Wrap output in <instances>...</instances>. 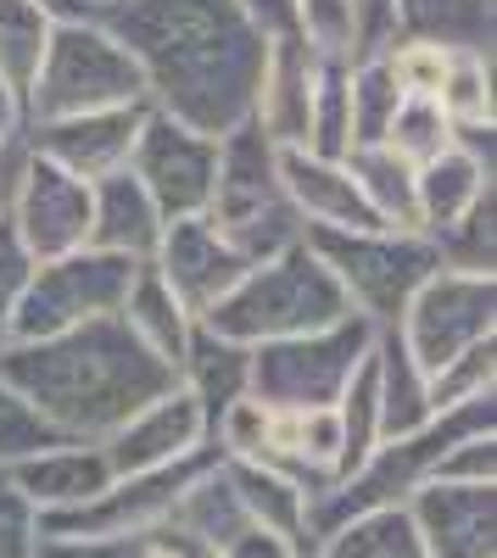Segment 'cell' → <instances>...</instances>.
<instances>
[{
	"label": "cell",
	"mask_w": 497,
	"mask_h": 558,
	"mask_svg": "<svg viewBox=\"0 0 497 558\" xmlns=\"http://www.w3.org/2000/svg\"><path fill=\"white\" fill-rule=\"evenodd\" d=\"M96 23L134 57L151 112L207 140L252 123L268 39L235 12V0H123Z\"/></svg>",
	"instance_id": "cell-1"
},
{
	"label": "cell",
	"mask_w": 497,
	"mask_h": 558,
	"mask_svg": "<svg viewBox=\"0 0 497 558\" xmlns=\"http://www.w3.org/2000/svg\"><path fill=\"white\" fill-rule=\"evenodd\" d=\"M0 386H7L57 441L101 447L123 418L146 402L168 397L179 375L157 363L141 341L123 330V318L78 324L51 341H17L0 352Z\"/></svg>",
	"instance_id": "cell-2"
},
{
	"label": "cell",
	"mask_w": 497,
	"mask_h": 558,
	"mask_svg": "<svg viewBox=\"0 0 497 558\" xmlns=\"http://www.w3.org/2000/svg\"><path fill=\"white\" fill-rule=\"evenodd\" d=\"M481 430H497V397H475L464 408H447L436 413L425 430L402 436V441H380L352 475H341L319 502L307 508V536H302V558L319 547L330 531H341L347 520H364V514H380V508H409V497L420 486L436 481L441 458L453 452L459 441L481 436Z\"/></svg>",
	"instance_id": "cell-3"
},
{
	"label": "cell",
	"mask_w": 497,
	"mask_h": 558,
	"mask_svg": "<svg viewBox=\"0 0 497 558\" xmlns=\"http://www.w3.org/2000/svg\"><path fill=\"white\" fill-rule=\"evenodd\" d=\"M341 318H352L341 286L330 279V268L313 257V246L296 241L280 257L252 263L241 274V286L196 324H207L213 336L235 341V347H268V341L330 330V324H341Z\"/></svg>",
	"instance_id": "cell-4"
},
{
	"label": "cell",
	"mask_w": 497,
	"mask_h": 558,
	"mask_svg": "<svg viewBox=\"0 0 497 558\" xmlns=\"http://www.w3.org/2000/svg\"><path fill=\"white\" fill-rule=\"evenodd\" d=\"M246 263H268L302 241V218L280 184V146H268L257 123L218 140V179L202 213Z\"/></svg>",
	"instance_id": "cell-5"
},
{
	"label": "cell",
	"mask_w": 497,
	"mask_h": 558,
	"mask_svg": "<svg viewBox=\"0 0 497 558\" xmlns=\"http://www.w3.org/2000/svg\"><path fill=\"white\" fill-rule=\"evenodd\" d=\"M146 101V78L134 68V57L107 34V23L78 17L57 23L51 45H45L39 78L28 89V129L34 123H57V118H84V112H112V107H141Z\"/></svg>",
	"instance_id": "cell-6"
},
{
	"label": "cell",
	"mask_w": 497,
	"mask_h": 558,
	"mask_svg": "<svg viewBox=\"0 0 497 558\" xmlns=\"http://www.w3.org/2000/svg\"><path fill=\"white\" fill-rule=\"evenodd\" d=\"M330 268L341 286L352 318H364L369 330H397L402 307L414 302V291L441 268L436 246L409 229H364V235H341V229H307L302 235Z\"/></svg>",
	"instance_id": "cell-7"
},
{
	"label": "cell",
	"mask_w": 497,
	"mask_h": 558,
	"mask_svg": "<svg viewBox=\"0 0 497 558\" xmlns=\"http://www.w3.org/2000/svg\"><path fill=\"white\" fill-rule=\"evenodd\" d=\"M375 330L364 318H341L330 330H313V336H291V341H268L252 347V402L263 408H336L347 380L357 375V363L369 357Z\"/></svg>",
	"instance_id": "cell-8"
},
{
	"label": "cell",
	"mask_w": 497,
	"mask_h": 558,
	"mask_svg": "<svg viewBox=\"0 0 497 558\" xmlns=\"http://www.w3.org/2000/svg\"><path fill=\"white\" fill-rule=\"evenodd\" d=\"M134 274H141V263L96 252V246L34 263L23 302H17V318H12V347L17 341H51V336L78 330V324L112 318L123 307L129 286H134Z\"/></svg>",
	"instance_id": "cell-9"
},
{
	"label": "cell",
	"mask_w": 497,
	"mask_h": 558,
	"mask_svg": "<svg viewBox=\"0 0 497 558\" xmlns=\"http://www.w3.org/2000/svg\"><path fill=\"white\" fill-rule=\"evenodd\" d=\"M492 336H497V279H481V274L436 268L397 318V341L425 368V380Z\"/></svg>",
	"instance_id": "cell-10"
},
{
	"label": "cell",
	"mask_w": 497,
	"mask_h": 558,
	"mask_svg": "<svg viewBox=\"0 0 497 558\" xmlns=\"http://www.w3.org/2000/svg\"><path fill=\"white\" fill-rule=\"evenodd\" d=\"M129 173L168 223L202 218L213 202V179H218V140L173 123L162 112H146L141 134H134V151H129Z\"/></svg>",
	"instance_id": "cell-11"
},
{
	"label": "cell",
	"mask_w": 497,
	"mask_h": 558,
	"mask_svg": "<svg viewBox=\"0 0 497 558\" xmlns=\"http://www.w3.org/2000/svg\"><path fill=\"white\" fill-rule=\"evenodd\" d=\"M7 223H12V235L23 241V252L34 263L68 257V252L89 246V184L28 151Z\"/></svg>",
	"instance_id": "cell-12"
},
{
	"label": "cell",
	"mask_w": 497,
	"mask_h": 558,
	"mask_svg": "<svg viewBox=\"0 0 497 558\" xmlns=\"http://www.w3.org/2000/svg\"><path fill=\"white\" fill-rule=\"evenodd\" d=\"M151 268H157V279L173 291V302L185 307L191 318H207L223 296L241 286V274L252 263L223 241L207 218H179V223L162 229Z\"/></svg>",
	"instance_id": "cell-13"
},
{
	"label": "cell",
	"mask_w": 497,
	"mask_h": 558,
	"mask_svg": "<svg viewBox=\"0 0 497 558\" xmlns=\"http://www.w3.org/2000/svg\"><path fill=\"white\" fill-rule=\"evenodd\" d=\"M146 101L141 107H112V112H84V118H57V123H34L23 134V146L45 162H57L62 173L96 184L107 173H123L129 168V151H134V134L146 123Z\"/></svg>",
	"instance_id": "cell-14"
},
{
	"label": "cell",
	"mask_w": 497,
	"mask_h": 558,
	"mask_svg": "<svg viewBox=\"0 0 497 558\" xmlns=\"http://www.w3.org/2000/svg\"><path fill=\"white\" fill-rule=\"evenodd\" d=\"M207 447V418L202 408L185 397V391H168L157 402H146L134 418H123V425L101 441V458H107V470L112 481L123 475H151V470H168V463L179 458H191Z\"/></svg>",
	"instance_id": "cell-15"
},
{
	"label": "cell",
	"mask_w": 497,
	"mask_h": 558,
	"mask_svg": "<svg viewBox=\"0 0 497 558\" xmlns=\"http://www.w3.org/2000/svg\"><path fill=\"white\" fill-rule=\"evenodd\" d=\"M409 520L431 558H497V486H420Z\"/></svg>",
	"instance_id": "cell-16"
},
{
	"label": "cell",
	"mask_w": 497,
	"mask_h": 558,
	"mask_svg": "<svg viewBox=\"0 0 497 558\" xmlns=\"http://www.w3.org/2000/svg\"><path fill=\"white\" fill-rule=\"evenodd\" d=\"M319 57L291 34V39H268L263 78H257V101L252 123L268 146L280 151H307V112H313V84H319Z\"/></svg>",
	"instance_id": "cell-17"
},
{
	"label": "cell",
	"mask_w": 497,
	"mask_h": 558,
	"mask_svg": "<svg viewBox=\"0 0 497 558\" xmlns=\"http://www.w3.org/2000/svg\"><path fill=\"white\" fill-rule=\"evenodd\" d=\"M7 475L39 508V520L45 514H73V508H84L89 497H101L112 486L101 447H89V441H51L39 452H23V458L7 463Z\"/></svg>",
	"instance_id": "cell-18"
},
{
	"label": "cell",
	"mask_w": 497,
	"mask_h": 558,
	"mask_svg": "<svg viewBox=\"0 0 497 558\" xmlns=\"http://www.w3.org/2000/svg\"><path fill=\"white\" fill-rule=\"evenodd\" d=\"M280 184L307 229H341V235H364L380 229V218L369 213V202L357 196V184L347 173V162H325L313 151H280Z\"/></svg>",
	"instance_id": "cell-19"
},
{
	"label": "cell",
	"mask_w": 497,
	"mask_h": 558,
	"mask_svg": "<svg viewBox=\"0 0 497 558\" xmlns=\"http://www.w3.org/2000/svg\"><path fill=\"white\" fill-rule=\"evenodd\" d=\"M168 218L157 213V202L134 184V173H107L89 184V246L96 252H112V257H129V263H151L157 257V241H162Z\"/></svg>",
	"instance_id": "cell-20"
},
{
	"label": "cell",
	"mask_w": 497,
	"mask_h": 558,
	"mask_svg": "<svg viewBox=\"0 0 497 558\" xmlns=\"http://www.w3.org/2000/svg\"><path fill=\"white\" fill-rule=\"evenodd\" d=\"M179 391L202 408L207 436H213L223 408H235L252 391V347H235V341L213 336L207 324H196L191 347H185V363H179Z\"/></svg>",
	"instance_id": "cell-21"
},
{
	"label": "cell",
	"mask_w": 497,
	"mask_h": 558,
	"mask_svg": "<svg viewBox=\"0 0 497 558\" xmlns=\"http://www.w3.org/2000/svg\"><path fill=\"white\" fill-rule=\"evenodd\" d=\"M369 368H375V397H380V441H402V436L425 430L436 418L431 380H425V368L409 357V347L397 341V330H375Z\"/></svg>",
	"instance_id": "cell-22"
},
{
	"label": "cell",
	"mask_w": 497,
	"mask_h": 558,
	"mask_svg": "<svg viewBox=\"0 0 497 558\" xmlns=\"http://www.w3.org/2000/svg\"><path fill=\"white\" fill-rule=\"evenodd\" d=\"M397 34L447 57H492L497 12L492 0H397Z\"/></svg>",
	"instance_id": "cell-23"
},
{
	"label": "cell",
	"mask_w": 497,
	"mask_h": 558,
	"mask_svg": "<svg viewBox=\"0 0 497 558\" xmlns=\"http://www.w3.org/2000/svg\"><path fill=\"white\" fill-rule=\"evenodd\" d=\"M118 318H123V330H129L134 341H141L157 363H168L173 375H179V363H185V347H191L196 318L173 302V291L157 279V268H151V263H146L141 274H134V286H129V296H123Z\"/></svg>",
	"instance_id": "cell-24"
},
{
	"label": "cell",
	"mask_w": 497,
	"mask_h": 558,
	"mask_svg": "<svg viewBox=\"0 0 497 558\" xmlns=\"http://www.w3.org/2000/svg\"><path fill=\"white\" fill-rule=\"evenodd\" d=\"M486 191H497L492 173L459 151V146H447L436 162L414 168V202H420V235H441V229H453Z\"/></svg>",
	"instance_id": "cell-25"
},
{
	"label": "cell",
	"mask_w": 497,
	"mask_h": 558,
	"mask_svg": "<svg viewBox=\"0 0 497 558\" xmlns=\"http://www.w3.org/2000/svg\"><path fill=\"white\" fill-rule=\"evenodd\" d=\"M223 475H230V486H235V497H241V508H246V520H252L257 531L286 536V542L302 553L313 497H307L296 481L263 470V463H241V458H223Z\"/></svg>",
	"instance_id": "cell-26"
},
{
	"label": "cell",
	"mask_w": 497,
	"mask_h": 558,
	"mask_svg": "<svg viewBox=\"0 0 497 558\" xmlns=\"http://www.w3.org/2000/svg\"><path fill=\"white\" fill-rule=\"evenodd\" d=\"M347 173L357 184V196L369 202L380 229H409L420 235V202H414V168L397 162L386 146H357L347 151Z\"/></svg>",
	"instance_id": "cell-27"
},
{
	"label": "cell",
	"mask_w": 497,
	"mask_h": 558,
	"mask_svg": "<svg viewBox=\"0 0 497 558\" xmlns=\"http://www.w3.org/2000/svg\"><path fill=\"white\" fill-rule=\"evenodd\" d=\"M307 558H431L409 508H380V514L347 520L341 531H330Z\"/></svg>",
	"instance_id": "cell-28"
},
{
	"label": "cell",
	"mask_w": 497,
	"mask_h": 558,
	"mask_svg": "<svg viewBox=\"0 0 497 558\" xmlns=\"http://www.w3.org/2000/svg\"><path fill=\"white\" fill-rule=\"evenodd\" d=\"M51 28L57 23L45 17L34 0H0V84H7L17 101H28V89L39 78Z\"/></svg>",
	"instance_id": "cell-29"
},
{
	"label": "cell",
	"mask_w": 497,
	"mask_h": 558,
	"mask_svg": "<svg viewBox=\"0 0 497 558\" xmlns=\"http://www.w3.org/2000/svg\"><path fill=\"white\" fill-rule=\"evenodd\" d=\"M436 246V263L447 274H481V279H497V191H486L453 229L441 235H425Z\"/></svg>",
	"instance_id": "cell-30"
},
{
	"label": "cell",
	"mask_w": 497,
	"mask_h": 558,
	"mask_svg": "<svg viewBox=\"0 0 497 558\" xmlns=\"http://www.w3.org/2000/svg\"><path fill=\"white\" fill-rule=\"evenodd\" d=\"M307 151L325 162H347V151H352V68H341V62H325L319 84H313Z\"/></svg>",
	"instance_id": "cell-31"
},
{
	"label": "cell",
	"mask_w": 497,
	"mask_h": 558,
	"mask_svg": "<svg viewBox=\"0 0 497 558\" xmlns=\"http://www.w3.org/2000/svg\"><path fill=\"white\" fill-rule=\"evenodd\" d=\"M436 107L453 129H497V96H492V57H453L436 89Z\"/></svg>",
	"instance_id": "cell-32"
},
{
	"label": "cell",
	"mask_w": 497,
	"mask_h": 558,
	"mask_svg": "<svg viewBox=\"0 0 497 558\" xmlns=\"http://www.w3.org/2000/svg\"><path fill=\"white\" fill-rule=\"evenodd\" d=\"M380 146H386L397 162L425 168V162H436L447 146H453V123L441 118V107H436V101L402 96V107H397V118H391V129H386Z\"/></svg>",
	"instance_id": "cell-33"
},
{
	"label": "cell",
	"mask_w": 497,
	"mask_h": 558,
	"mask_svg": "<svg viewBox=\"0 0 497 558\" xmlns=\"http://www.w3.org/2000/svg\"><path fill=\"white\" fill-rule=\"evenodd\" d=\"M397 107H402V89H397L391 68L380 57L375 62H352V151L357 146H380Z\"/></svg>",
	"instance_id": "cell-34"
},
{
	"label": "cell",
	"mask_w": 497,
	"mask_h": 558,
	"mask_svg": "<svg viewBox=\"0 0 497 558\" xmlns=\"http://www.w3.org/2000/svg\"><path fill=\"white\" fill-rule=\"evenodd\" d=\"M296 39L307 45L319 62H357V23H352V0H296Z\"/></svg>",
	"instance_id": "cell-35"
},
{
	"label": "cell",
	"mask_w": 497,
	"mask_h": 558,
	"mask_svg": "<svg viewBox=\"0 0 497 558\" xmlns=\"http://www.w3.org/2000/svg\"><path fill=\"white\" fill-rule=\"evenodd\" d=\"M475 397H497V336L459 352L447 368H436L431 375V408L447 413V408H464Z\"/></svg>",
	"instance_id": "cell-36"
},
{
	"label": "cell",
	"mask_w": 497,
	"mask_h": 558,
	"mask_svg": "<svg viewBox=\"0 0 497 558\" xmlns=\"http://www.w3.org/2000/svg\"><path fill=\"white\" fill-rule=\"evenodd\" d=\"M386 68H391V78H397V89L402 96H420V101H436V89H441V78H447V51H436V45H414V39H402L397 51H386L380 57Z\"/></svg>",
	"instance_id": "cell-37"
},
{
	"label": "cell",
	"mask_w": 497,
	"mask_h": 558,
	"mask_svg": "<svg viewBox=\"0 0 497 558\" xmlns=\"http://www.w3.org/2000/svg\"><path fill=\"white\" fill-rule=\"evenodd\" d=\"M39 547V508L12 486L7 463H0V558H34Z\"/></svg>",
	"instance_id": "cell-38"
},
{
	"label": "cell",
	"mask_w": 497,
	"mask_h": 558,
	"mask_svg": "<svg viewBox=\"0 0 497 558\" xmlns=\"http://www.w3.org/2000/svg\"><path fill=\"white\" fill-rule=\"evenodd\" d=\"M436 481L441 486H497V430H481V436L459 441L441 458Z\"/></svg>",
	"instance_id": "cell-39"
},
{
	"label": "cell",
	"mask_w": 497,
	"mask_h": 558,
	"mask_svg": "<svg viewBox=\"0 0 497 558\" xmlns=\"http://www.w3.org/2000/svg\"><path fill=\"white\" fill-rule=\"evenodd\" d=\"M34 274V257L23 252V241L12 235V223H0V352L12 347V318L23 302V286Z\"/></svg>",
	"instance_id": "cell-40"
},
{
	"label": "cell",
	"mask_w": 497,
	"mask_h": 558,
	"mask_svg": "<svg viewBox=\"0 0 497 558\" xmlns=\"http://www.w3.org/2000/svg\"><path fill=\"white\" fill-rule=\"evenodd\" d=\"M352 23H357V62H375L397 51V0H352Z\"/></svg>",
	"instance_id": "cell-41"
},
{
	"label": "cell",
	"mask_w": 497,
	"mask_h": 558,
	"mask_svg": "<svg viewBox=\"0 0 497 558\" xmlns=\"http://www.w3.org/2000/svg\"><path fill=\"white\" fill-rule=\"evenodd\" d=\"M57 436L39 425V418L0 386V463H12V458H23V452H39V447H51Z\"/></svg>",
	"instance_id": "cell-42"
},
{
	"label": "cell",
	"mask_w": 497,
	"mask_h": 558,
	"mask_svg": "<svg viewBox=\"0 0 497 558\" xmlns=\"http://www.w3.org/2000/svg\"><path fill=\"white\" fill-rule=\"evenodd\" d=\"M141 536H39L34 558H134Z\"/></svg>",
	"instance_id": "cell-43"
},
{
	"label": "cell",
	"mask_w": 497,
	"mask_h": 558,
	"mask_svg": "<svg viewBox=\"0 0 497 558\" xmlns=\"http://www.w3.org/2000/svg\"><path fill=\"white\" fill-rule=\"evenodd\" d=\"M235 12L263 39H291L296 34V0H235Z\"/></svg>",
	"instance_id": "cell-44"
},
{
	"label": "cell",
	"mask_w": 497,
	"mask_h": 558,
	"mask_svg": "<svg viewBox=\"0 0 497 558\" xmlns=\"http://www.w3.org/2000/svg\"><path fill=\"white\" fill-rule=\"evenodd\" d=\"M218 558H302L286 536H268V531H257V525H246L241 536H230L218 547Z\"/></svg>",
	"instance_id": "cell-45"
},
{
	"label": "cell",
	"mask_w": 497,
	"mask_h": 558,
	"mask_svg": "<svg viewBox=\"0 0 497 558\" xmlns=\"http://www.w3.org/2000/svg\"><path fill=\"white\" fill-rule=\"evenodd\" d=\"M23 134H28V112H23V101L12 96V89L0 84V151L23 146Z\"/></svg>",
	"instance_id": "cell-46"
},
{
	"label": "cell",
	"mask_w": 497,
	"mask_h": 558,
	"mask_svg": "<svg viewBox=\"0 0 497 558\" xmlns=\"http://www.w3.org/2000/svg\"><path fill=\"white\" fill-rule=\"evenodd\" d=\"M23 162H28V146H7V151H0V223H7V213H12L17 179H23Z\"/></svg>",
	"instance_id": "cell-47"
},
{
	"label": "cell",
	"mask_w": 497,
	"mask_h": 558,
	"mask_svg": "<svg viewBox=\"0 0 497 558\" xmlns=\"http://www.w3.org/2000/svg\"><path fill=\"white\" fill-rule=\"evenodd\" d=\"M34 7H39L45 17H51V23H78V17H84L78 0H34Z\"/></svg>",
	"instance_id": "cell-48"
},
{
	"label": "cell",
	"mask_w": 497,
	"mask_h": 558,
	"mask_svg": "<svg viewBox=\"0 0 497 558\" xmlns=\"http://www.w3.org/2000/svg\"><path fill=\"white\" fill-rule=\"evenodd\" d=\"M78 7H84V17H107V12L123 7V0H78Z\"/></svg>",
	"instance_id": "cell-49"
}]
</instances>
